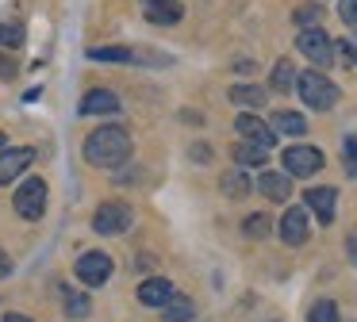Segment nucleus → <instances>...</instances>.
Wrapping results in <instances>:
<instances>
[{
	"label": "nucleus",
	"instance_id": "nucleus-33",
	"mask_svg": "<svg viewBox=\"0 0 357 322\" xmlns=\"http://www.w3.org/2000/svg\"><path fill=\"white\" fill-rule=\"evenodd\" d=\"M192 161H200V165H204V161H208V146H192Z\"/></svg>",
	"mask_w": 357,
	"mask_h": 322
},
{
	"label": "nucleus",
	"instance_id": "nucleus-36",
	"mask_svg": "<svg viewBox=\"0 0 357 322\" xmlns=\"http://www.w3.org/2000/svg\"><path fill=\"white\" fill-rule=\"evenodd\" d=\"M4 146H8V138H4V135H0V150H4Z\"/></svg>",
	"mask_w": 357,
	"mask_h": 322
},
{
	"label": "nucleus",
	"instance_id": "nucleus-28",
	"mask_svg": "<svg viewBox=\"0 0 357 322\" xmlns=\"http://www.w3.org/2000/svg\"><path fill=\"white\" fill-rule=\"evenodd\" d=\"M338 15H342V23H346V27L357 31V0H338Z\"/></svg>",
	"mask_w": 357,
	"mask_h": 322
},
{
	"label": "nucleus",
	"instance_id": "nucleus-9",
	"mask_svg": "<svg viewBox=\"0 0 357 322\" xmlns=\"http://www.w3.org/2000/svg\"><path fill=\"white\" fill-rule=\"evenodd\" d=\"M31 161H35L31 146H4L0 150V184H12L16 176H24Z\"/></svg>",
	"mask_w": 357,
	"mask_h": 322
},
{
	"label": "nucleus",
	"instance_id": "nucleus-20",
	"mask_svg": "<svg viewBox=\"0 0 357 322\" xmlns=\"http://www.w3.org/2000/svg\"><path fill=\"white\" fill-rule=\"evenodd\" d=\"M89 58L93 61H119V66H123V61H139V54H135L131 46H93Z\"/></svg>",
	"mask_w": 357,
	"mask_h": 322
},
{
	"label": "nucleus",
	"instance_id": "nucleus-12",
	"mask_svg": "<svg viewBox=\"0 0 357 322\" xmlns=\"http://www.w3.org/2000/svg\"><path fill=\"white\" fill-rule=\"evenodd\" d=\"M81 115H116L119 112V96L112 89H89L81 96Z\"/></svg>",
	"mask_w": 357,
	"mask_h": 322
},
{
	"label": "nucleus",
	"instance_id": "nucleus-6",
	"mask_svg": "<svg viewBox=\"0 0 357 322\" xmlns=\"http://www.w3.org/2000/svg\"><path fill=\"white\" fill-rule=\"evenodd\" d=\"M73 276H77L85 288H100V284L112 280V257L100 250H89L73 261Z\"/></svg>",
	"mask_w": 357,
	"mask_h": 322
},
{
	"label": "nucleus",
	"instance_id": "nucleus-26",
	"mask_svg": "<svg viewBox=\"0 0 357 322\" xmlns=\"http://www.w3.org/2000/svg\"><path fill=\"white\" fill-rule=\"evenodd\" d=\"M307 322H342V319H338V307H334L331 299H319V303L311 307Z\"/></svg>",
	"mask_w": 357,
	"mask_h": 322
},
{
	"label": "nucleus",
	"instance_id": "nucleus-31",
	"mask_svg": "<svg viewBox=\"0 0 357 322\" xmlns=\"http://www.w3.org/2000/svg\"><path fill=\"white\" fill-rule=\"evenodd\" d=\"M8 276H12V257L0 250V280H8Z\"/></svg>",
	"mask_w": 357,
	"mask_h": 322
},
{
	"label": "nucleus",
	"instance_id": "nucleus-30",
	"mask_svg": "<svg viewBox=\"0 0 357 322\" xmlns=\"http://www.w3.org/2000/svg\"><path fill=\"white\" fill-rule=\"evenodd\" d=\"M0 77H4V81H12V77H16V61H12L8 54H0Z\"/></svg>",
	"mask_w": 357,
	"mask_h": 322
},
{
	"label": "nucleus",
	"instance_id": "nucleus-1",
	"mask_svg": "<svg viewBox=\"0 0 357 322\" xmlns=\"http://www.w3.org/2000/svg\"><path fill=\"white\" fill-rule=\"evenodd\" d=\"M81 153H85V161L93 169H119V165L131 161L135 146H131V135H127L123 127H96L93 135L85 138Z\"/></svg>",
	"mask_w": 357,
	"mask_h": 322
},
{
	"label": "nucleus",
	"instance_id": "nucleus-34",
	"mask_svg": "<svg viewBox=\"0 0 357 322\" xmlns=\"http://www.w3.org/2000/svg\"><path fill=\"white\" fill-rule=\"evenodd\" d=\"M0 322H31V319H27V314H20V311H12V314H4Z\"/></svg>",
	"mask_w": 357,
	"mask_h": 322
},
{
	"label": "nucleus",
	"instance_id": "nucleus-11",
	"mask_svg": "<svg viewBox=\"0 0 357 322\" xmlns=\"http://www.w3.org/2000/svg\"><path fill=\"white\" fill-rule=\"evenodd\" d=\"M303 204L315 211V219L323 222V227H331V222H334V207H338V188H334V184L307 188V192H303Z\"/></svg>",
	"mask_w": 357,
	"mask_h": 322
},
{
	"label": "nucleus",
	"instance_id": "nucleus-14",
	"mask_svg": "<svg viewBox=\"0 0 357 322\" xmlns=\"http://www.w3.org/2000/svg\"><path fill=\"white\" fill-rule=\"evenodd\" d=\"M142 15L150 23H158V27H173V23H181L185 8L173 4V0H142Z\"/></svg>",
	"mask_w": 357,
	"mask_h": 322
},
{
	"label": "nucleus",
	"instance_id": "nucleus-19",
	"mask_svg": "<svg viewBox=\"0 0 357 322\" xmlns=\"http://www.w3.org/2000/svg\"><path fill=\"white\" fill-rule=\"evenodd\" d=\"M196 319V303L188 296H173L165 303V322H192Z\"/></svg>",
	"mask_w": 357,
	"mask_h": 322
},
{
	"label": "nucleus",
	"instance_id": "nucleus-4",
	"mask_svg": "<svg viewBox=\"0 0 357 322\" xmlns=\"http://www.w3.org/2000/svg\"><path fill=\"white\" fill-rule=\"evenodd\" d=\"M131 222H135V211H131V204H123V199H104V204L93 211V230L104 234V238L127 234Z\"/></svg>",
	"mask_w": 357,
	"mask_h": 322
},
{
	"label": "nucleus",
	"instance_id": "nucleus-22",
	"mask_svg": "<svg viewBox=\"0 0 357 322\" xmlns=\"http://www.w3.org/2000/svg\"><path fill=\"white\" fill-rule=\"evenodd\" d=\"M296 84V66L288 58H280L277 66H273V92H288Z\"/></svg>",
	"mask_w": 357,
	"mask_h": 322
},
{
	"label": "nucleus",
	"instance_id": "nucleus-32",
	"mask_svg": "<svg viewBox=\"0 0 357 322\" xmlns=\"http://www.w3.org/2000/svg\"><path fill=\"white\" fill-rule=\"evenodd\" d=\"M346 250H349V261L357 265V230H349V238H346Z\"/></svg>",
	"mask_w": 357,
	"mask_h": 322
},
{
	"label": "nucleus",
	"instance_id": "nucleus-27",
	"mask_svg": "<svg viewBox=\"0 0 357 322\" xmlns=\"http://www.w3.org/2000/svg\"><path fill=\"white\" fill-rule=\"evenodd\" d=\"M300 27H319V20H323V8L319 4H303V8H296V15H292Z\"/></svg>",
	"mask_w": 357,
	"mask_h": 322
},
{
	"label": "nucleus",
	"instance_id": "nucleus-2",
	"mask_svg": "<svg viewBox=\"0 0 357 322\" xmlns=\"http://www.w3.org/2000/svg\"><path fill=\"white\" fill-rule=\"evenodd\" d=\"M296 92H300V100L311 107V112H331L334 104H338V84L331 81V77L323 73V69H307V73H296Z\"/></svg>",
	"mask_w": 357,
	"mask_h": 322
},
{
	"label": "nucleus",
	"instance_id": "nucleus-35",
	"mask_svg": "<svg viewBox=\"0 0 357 322\" xmlns=\"http://www.w3.org/2000/svg\"><path fill=\"white\" fill-rule=\"evenodd\" d=\"M349 50H354V61H357V35H354V46H349Z\"/></svg>",
	"mask_w": 357,
	"mask_h": 322
},
{
	"label": "nucleus",
	"instance_id": "nucleus-5",
	"mask_svg": "<svg viewBox=\"0 0 357 322\" xmlns=\"http://www.w3.org/2000/svg\"><path fill=\"white\" fill-rule=\"evenodd\" d=\"M296 50H300L315 69H326L334 61V43H331V35H326L323 27H300V35H296Z\"/></svg>",
	"mask_w": 357,
	"mask_h": 322
},
{
	"label": "nucleus",
	"instance_id": "nucleus-29",
	"mask_svg": "<svg viewBox=\"0 0 357 322\" xmlns=\"http://www.w3.org/2000/svg\"><path fill=\"white\" fill-rule=\"evenodd\" d=\"M342 153H346V169L357 176V138H346V146H342Z\"/></svg>",
	"mask_w": 357,
	"mask_h": 322
},
{
	"label": "nucleus",
	"instance_id": "nucleus-8",
	"mask_svg": "<svg viewBox=\"0 0 357 322\" xmlns=\"http://www.w3.org/2000/svg\"><path fill=\"white\" fill-rule=\"evenodd\" d=\"M234 130H238L242 142H254V146H261V150H273V146H277V130H273L269 123H261L254 112H242L238 119H234Z\"/></svg>",
	"mask_w": 357,
	"mask_h": 322
},
{
	"label": "nucleus",
	"instance_id": "nucleus-15",
	"mask_svg": "<svg viewBox=\"0 0 357 322\" xmlns=\"http://www.w3.org/2000/svg\"><path fill=\"white\" fill-rule=\"evenodd\" d=\"M257 192H261L265 199H273V204H284V199L292 196V181H288V173H261Z\"/></svg>",
	"mask_w": 357,
	"mask_h": 322
},
{
	"label": "nucleus",
	"instance_id": "nucleus-25",
	"mask_svg": "<svg viewBox=\"0 0 357 322\" xmlns=\"http://www.w3.org/2000/svg\"><path fill=\"white\" fill-rule=\"evenodd\" d=\"M269 230H273V219H269V215H261V211H254L246 222H242V234H246V238H265Z\"/></svg>",
	"mask_w": 357,
	"mask_h": 322
},
{
	"label": "nucleus",
	"instance_id": "nucleus-13",
	"mask_svg": "<svg viewBox=\"0 0 357 322\" xmlns=\"http://www.w3.org/2000/svg\"><path fill=\"white\" fill-rule=\"evenodd\" d=\"M173 296H177V291H173V284L165 280V276H146V280L139 284V303L142 307H165Z\"/></svg>",
	"mask_w": 357,
	"mask_h": 322
},
{
	"label": "nucleus",
	"instance_id": "nucleus-16",
	"mask_svg": "<svg viewBox=\"0 0 357 322\" xmlns=\"http://www.w3.org/2000/svg\"><path fill=\"white\" fill-rule=\"evenodd\" d=\"M277 135H303L307 130V119H303L300 112H288V107H280V112H273V123H269Z\"/></svg>",
	"mask_w": 357,
	"mask_h": 322
},
{
	"label": "nucleus",
	"instance_id": "nucleus-24",
	"mask_svg": "<svg viewBox=\"0 0 357 322\" xmlns=\"http://www.w3.org/2000/svg\"><path fill=\"white\" fill-rule=\"evenodd\" d=\"M62 299H66V314H70V319H85V314L93 311L89 296H81V291H70V288H66V291H62Z\"/></svg>",
	"mask_w": 357,
	"mask_h": 322
},
{
	"label": "nucleus",
	"instance_id": "nucleus-21",
	"mask_svg": "<svg viewBox=\"0 0 357 322\" xmlns=\"http://www.w3.org/2000/svg\"><path fill=\"white\" fill-rule=\"evenodd\" d=\"M219 188H223L231 199L250 196V181H246V173H242V169H231V173H223V176H219Z\"/></svg>",
	"mask_w": 357,
	"mask_h": 322
},
{
	"label": "nucleus",
	"instance_id": "nucleus-10",
	"mask_svg": "<svg viewBox=\"0 0 357 322\" xmlns=\"http://www.w3.org/2000/svg\"><path fill=\"white\" fill-rule=\"evenodd\" d=\"M277 234H280V242H288V245H303L307 234H311L307 211H303V207H288V211L280 215V222H277Z\"/></svg>",
	"mask_w": 357,
	"mask_h": 322
},
{
	"label": "nucleus",
	"instance_id": "nucleus-17",
	"mask_svg": "<svg viewBox=\"0 0 357 322\" xmlns=\"http://www.w3.org/2000/svg\"><path fill=\"white\" fill-rule=\"evenodd\" d=\"M227 96H231L238 107H246V112H257V107L265 104V89H257V84H234Z\"/></svg>",
	"mask_w": 357,
	"mask_h": 322
},
{
	"label": "nucleus",
	"instance_id": "nucleus-7",
	"mask_svg": "<svg viewBox=\"0 0 357 322\" xmlns=\"http://www.w3.org/2000/svg\"><path fill=\"white\" fill-rule=\"evenodd\" d=\"M323 150L319 146H288L284 150V173L288 176H315L323 169Z\"/></svg>",
	"mask_w": 357,
	"mask_h": 322
},
{
	"label": "nucleus",
	"instance_id": "nucleus-18",
	"mask_svg": "<svg viewBox=\"0 0 357 322\" xmlns=\"http://www.w3.org/2000/svg\"><path fill=\"white\" fill-rule=\"evenodd\" d=\"M234 161H238V169H261L269 161V150H261L254 142H238L234 146Z\"/></svg>",
	"mask_w": 357,
	"mask_h": 322
},
{
	"label": "nucleus",
	"instance_id": "nucleus-3",
	"mask_svg": "<svg viewBox=\"0 0 357 322\" xmlns=\"http://www.w3.org/2000/svg\"><path fill=\"white\" fill-rule=\"evenodd\" d=\"M12 207H16V215L24 222H39L47 215V181L43 176H27L16 188V196H12Z\"/></svg>",
	"mask_w": 357,
	"mask_h": 322
},
{
	"label": "nucleus",
	"instance_id": "nucleus-23",
	"mask_svg": "<svg viewBox=\"0 0 357 322\" xmlns=\"http://www.w3.org/2000/svg\"><path fill=\"white\" fill-rule=\"evenodd\" d=\"M24 43V23L20 20H8V15H0V46H20Z\"/></svg>",
	"mask_w": 357,
	"mask_h": 322
}]
</instances>
